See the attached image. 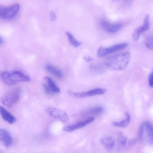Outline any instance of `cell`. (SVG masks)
I'll return each mask as SVG.
<instances>
[{
    "instance_id": "cell-3",
    "label": "cell",
    "mask_w": 153,
    "mask_h": 153,
    "mask_svg": "<svg viewBox=\"0 0 153 153\" xmlns=\"http://www.w3.org/2000/svg\"><path fill=\"white\" fill-rule=\"evenodd\" d=\"M0 78L5 84L13 85L21 82H29L30 81L29 76L20 71H13L12 72H4L0 74Z\"/></svg>"
},
{
    "instance_id": "cell-19",
    "label": "cell",
    "mask_w": 153,
    "mask_h": 153,
    "mask_svg": "<svg viewBox=\"0 0 153 153\" xmlns=\"http://www.w3.org/2000/svg\"><path fill=\"white\" fill-rule=\"evenodd\" d=\"M104 111V109L101 107H97L91 108L88 110L85 113V115H98L101 114Z\"/></svg>"
},
{
    "instance_id": "cell-1",
    "label": "cell",
    "mask_w": 153,
    "mask_h": 153,
    "mask_svg": "<svg viewBox=\"0 0 153 153\" xmlns=\"http://www.w3.org/2000/svg\"><path fill=\"white\" fill-rule=\"evenodd\" d=\"M100 142L108 151L120 152L134 146L136 140L129 139L122 133L119 132L104 136L100 138Z\"/></svg>"
},
{
    "instance_id": "cell-15",
    "label": "cell",
    "mask_w": 153,
    "mask_h": 153,
    "mask_svg": "<svg viewBox=\"0 0 153 153\" xmlns=\"http://www.w3.org/2000/svg\"><path fill=\"white\" fill-rule=\"evenodd\" d=\"M0 115L3 119L9 124H13L16 121V118L2 106H0Z\"/></svg>"
},
{
    "instance_id": "cell-24",
    "label": "cell",
    "mask_w": 153,
    "mask_h": 153,
    "mask_svg": "<svg viewBox=\"0 0 153 153\" xmlns=\"http://www.w3.org/2000/svg\"><path fill=\"white\" fill-rule=\"evenodd\" d=\"M3 41V39L2 38V37H1V36H0V45H1V44H2Z\"/></svg>"
},
{
    "instance_id": "cell-20",
    "label": "cell",
    "mask_w": 153,
    "mask_h": 153,
    "mask_svg": "<svg viewBox=\"0 0 153 153\" xmlns=\"http://www.w3.org/2000/svg\"><path fill=\"white\" fill-rule=\"evenodd\" d=\"M145 45L147 48L153 49V35H151L147 38L146 40Z\"/></svg>"
},
{
    "instance_id": "cell-11",
    "label": "cell",
    "mask_w": 153,
    "mask_h": 153,
    "mask_svg": "<svg viewBox=\"0 0 153 153\" xmlns=\"http://www.w3.org/2000/svg\"><path fill=\"white\" fill-rule=\"evenodd\" d=\"M150 16L148 14L146 15L144 19L143 24L136 29L133 35V39L134 41H138L140 38V35L150 28Z\"/></svg>"
},
{
    "instance_id": "cell-10",
    "label": "cell",
    "mask_w": 153,
    "mask_h": 153,
    "mask_svg": "<svg viewBox=\"0 0 153 153\" xmlns=\"http://www.w3.org/2000/svg\"><path fill=\"white\" fill-rule=\"evenodd\" d=\"M102 28L106 32L110 33H115L118 31L122 27L120 23H110L106 20L102 19L100 22Z\"/></svg>"
},
{
    "instance_id": "cell-9",
    "label": "cell",
    "mask_w": 153,
    "mask_h": 153,
    "mask_svg": "<svg viewBox=\"0 0 153 153\" xmlns=\"http://www.w3.org/2000/svg\"><path fill=\"white\" fill-rule=\"evenodd\" d=\"M47 110L50 117L58 119L63 123H66L69 120V117L67 113L62 110L56 108L49 107Z\"/></svg>"
},
{
    "instance_id": "cell-16",
    "label": "cell",
    "mask_w": 153,
    "mask_h": 153,
    "mask_svg": "<svg viewBox=\"0 0 153 153\" xmlns=\"http://www.w3.org/2000/svg\"><path fill=\"white\" fill-rule=\"evenodd\" d=\"M45 68L48 72L51 73L53 75L56 76L59 79H62L63 77V74L61 72V70L58 68L55 67L53 66L48 64L46 66Z\"/></svg>"
},
{
    "instance_id": "cell-25",
    "label": "cell",
    "mask_w": 153,
    "mask_h": 153,
    "mask_svg": "<svg viewBox=\"0 0 153 153\" xmlns=\"http://www.w3.org/2000/svg\"><path fill=\"white\" fill-rule=\"evenodd\" d=\"M120 1V0H112V1L113 2H116L117 1ZM126 1H130V0H125Z\"/></svg>"
},
{
    "instance_id": "cell-23",
    "label": "cell",
    "mask_w": 153,
    "mask_h": 153,
    "mask_svg": "<svg viewBox=\"0 0 153 153\" xmlns=\"http://www.w3.org/2000/svg\"><path fill=\"white\" fill-rule=\"evenodd\" d=\"M84 59L85 61L86 62H91L93 60V58L92 57H84Z\"/></svg>"
},
{
    "instance_id": "cell-13",
    "label": "cell",
    "mask_w": 153,
    "mask_h": 153,
    "mask_svg": "<svg viewBox=\"0 0 153 153\" xmlns=\"http://www.w3.org/2000/svg\"><path fill=\"white\" fill-rule=\"evenodd\" d=\"M0 142L6 148L10 147L13 144V138L7 130L0 128Z\"/></svg>"
},
{
    "instance_id": "cell-21",
    "label": "cell",
    "mask_w": 153,
    "mask_h": 153,
    "mask_svg": "<svg viewBox=\"0 0 153 153\" xmlns=\"http://www.w3.org/2000/svg\"><path fill=\"white\" fill-rule=\"evenodd\" d=\"M149 84L151 87H153V70L149 75Z\"/></svg>"
},
{
    "instance_id": "cell-12",
    "label": "cell",
    "mask_w": 153,
    "mask_h": 153,
    "mask_svg": "<svg viewBox=\"0 0 153 153\" xmlns=\"http://www.w3.org/2000/svg\"><path fill=\"white\" fill-rule=\"evenodd\" d=\"M46 83L44 84V88L45 91L49 94H53L60 92V89L56 85L52 79L48 76H46L44 78Z\"/></svg>"
},
{
    "instance_id": "cell-14",
    "label": "cell",
    "mask_w": 153,
    "mask_h": 153,
    "mask_svg": "<svg viewBox=\"0 0 153 153\" xmlns=\"http://www.w3.org/2000/svg\"><path fill=\"white\" fill-rule=\"evenodd\" d=\"M94 118L90 117L88 119L82 122H78L74 125H71L67 126L64 128L63 130L66 132H72L77 129H80L84 127L88 124L92 123L94 120Z\"/></svg>"
},
{
    "instance_id": "cell-17",
    "label": "cell",
    "mask_w": 153,
    "mask_h": 153,
    "mask_svg": "<svg viewBox=\"0 0 153 153\" xmlns=\"http://www.w3.org/2000/svg\"><path fill=\"white\" fill-rule=\"evenodd\" d=\"M131 121V116L129 113H126V118L119 122H114L112 125L117 127L126 128L128 126Z\"/></svg>"
},
{
    "instance_id": "cell-4",
    "label": "cell",
    "mask_w": 153,
    "mask_h": 153,
    "mask_svg": "<svg viewBox=\"0 0 153 153\" xmlns=\"http://www.w3.org/2000/svg\"><path fill=\"white\" fill-rule=\"evenodd\" d=\"M139 138L142 142L153 145V126L150 122L146 121L140 126Z\"/></svg>"
},
{
    "instance_id": "cell-5",
    "label": "cell",
    "mask_w": 153,
    "mask_h": 153,
    "mask_svg": "<svg viewBox=\"0 0 153 153\" xmlns=\"http://www.w3.org/2000/svg\"><path fill=\"white\" fill-rule=\"evenodd\" d=\"M21 96V90L19 88H16L5 93L2 97L1 102L5 107H12L19 102Z\"/></svg>"
},
{
    "instance_id": "cell-2",
    "label": "cell",
    "mask_w": 153,
    "mask_h": 153,
    "mask_svg": "<svg viewBox=\"0 0 153 153\" xmlns=\"http://www.w3.org/2000/svg\"><path fill=\"white\" fill-rule=\"evenodd\" d=\"M130 58L131 54L129 52L121 53L107 59L104 62V65L111 70L122 71L129 64Z\"/></svg>"
},
{
    "instance_id": "cell-7",
    "label": "cell",
    "mask_w": 153,
    "mask_h": 153,
    "mask_svg": "<svg viewBox=\"0 0 153 153\" xmlns=\"http://www.w3.org/2000/svg\"><path fill=\"white\" fill-rule=\"evenodd\" d=\"M128 44L122 43L114 45L110 47L104 48L101 47L97 50V56L99 57H102L114 52H118L126 48Z\"/></svg>"
},
{
    "instance_id": "cell-18",
    "label": "cell",
    "mask_w": 153,
    "mask_h": 153,
    "mask_svg": "<svg viewBox=\"0 0 153 153\" xmlns=\"http://www.w3.org/2000/svg\"><path fill=\"white\" fill-rule=\"evenodd\" d=\"M66 34L69 43L71 46L75 47H78L81 46L82 42L78 41L71 32L67 31L66 32Z\"/></svg>"
},
{
    "instance_id": "cell-8",
    "label": "cell",
    "mask_w": 153,
    "mask_h": 153,
    "mask_svg": "<svg viewBox=\"0 0 153 153\" xmlns=\"http://www.w3.org/2000/svg\"><path fill=\"white\" fill-rule=\"evenodd\" d=\"M107 90L102 88H96L93 90H90L87 91L82 92V93H76L70 91L68 92L69 94L71 97L76 99L92 97L95 95H102L106 93Z\"/></svg>"
},
{
    "instance_id": "cell-6",
    "label": "cell",
    "mask_w": 153,
    "mask_h": 153,
    "mask_svg": "<svg viewBox=\"0 0 153 153\" xmlns=\"http://www.w3.org/2000/svg\"><path fill=\"white\" fill-rule=\"evenodd\" d=\"M19 4H15L12 5H0V19L10 20L14 18L20 10Z\"/></svg>"
},
{
    "instance_id": "cell-22",
    "label": "cell",
    "mask_w": 153,
    "mask_h": 153,
    "mask_svg": "<svg viewBox=\"0 0 153 153\" xmlns=\"http://www.w3.org/2000/svg\"><path fill=\"white\" fill-rule=\"evenodd\" d=\"M50 19H51L52 20H54L56 18L55 13L53 12H51L50 13Z\"/></svg>"
}]
</instances>
